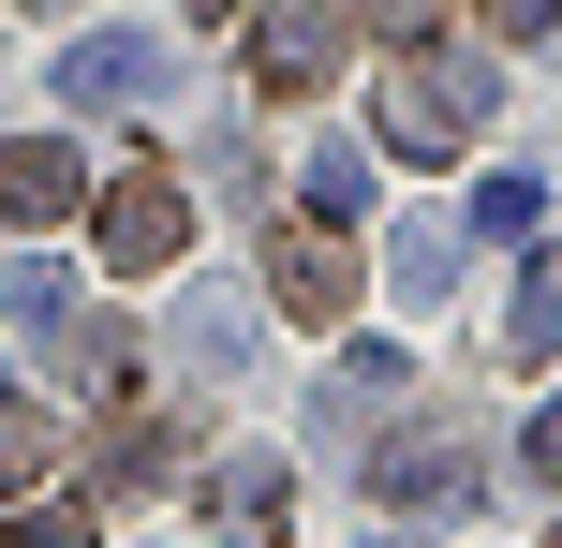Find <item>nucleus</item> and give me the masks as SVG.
<instances>
[{"mask_svg":"<svg viewBox=\"0 0 562 548\" xmlns=\"http://www.w3.org/2000/svg\"><path fill=\"white\" fill-rule=\"evenodd\" d=\"M30 15H75V0H30Z\"/></svg>","mask_w":562,"mask_h":548,"instance_id":"nucleus-23","label":"nucleus"},{"mask_svg":"<svg viewBox=\"0 0 562 548\" xmlns=\"http://www.w3.org/2000/svg\"><path fill=\"white\" fill-rule=\"evenodd\" d=\"M75 208H89V164H75V148H59V134H0V223L45 237V223H75Z\"/></svg>","mask_w":562,"mask_h":548,"instance_id":"nucleus-6","label":"nucleus"},{"mask_svg":"<svg viewBox=\"0 0 562 548\" xmlns=\"http://www.w3.org/2000/svg\"><path fill=\"white\" fill-rule=\"evenodd\" d=\"M488 104H504V75H459V59H400V75L370 89V134H385L400 164H459Z\"/></svg>","mask_w":562,"mask_h":548,"instance_id":"nucleus-1","label":"nucleus"},{"mask_svg":"<svg viewBox=\"0 0 562 548\" xmlns=\"http://www.w3.org/2000/svg\"><path fill=\"white\" fill-rule=\"evenodd\" d=\"M429 15H445V0H370V30H400V45H415Z\"/></svg>","mask_w":562,"mask_h":548,"instance_id":"nucleus-20","label":"nucleus"},{"mask_svg":"<svg viewBox=\"0 0 562 548\" xmlns=\"http://www.w3.org/2000/svg\"><path fill=\"white\" fill-rule=\"evenodd\" d=\"M533 474H548V490H562V401L533 415Z\"/></svg>","mask_w":562,"mask_h":548,"instance_id":"nucleus-21","label":"nucleus"},{"mask_svg":"<svg viewBox=\"0 0 562 548\" xmlns=\"http://www.w3.org/2000/svg\"><path fill=\"white\" fill-rule=\"evenodd\" d=\"M504 356H562V253L518 267V312H504Z\"/></svg>","mask_w":562,"mask_h":548,"instance_id":"nucleus-14","label":"nucleus"},{"mask_svg":"<svg viewBox=\"0 0 562 548\" xmlns=\"http://www.w3.org/2000/svg\"><path fill=\"white\" fill-rule=\"evenodd\" d=\"M267 297L311 312V326L356 312V253H340V223H281V237H267Z\"/></svg>","mask_w":562,"mask_h":548,"instance_id":"nucleus-7","label":"nucleus"},{"mask_svg":"<svg viewBox=\"0 0 562 548\" xmlns=\"http://www.w3.org/2000/svg\"><path fill=\"white\" fill-rule=\"evenodd\" d=\"M237 356H252V312H237V297H193V312H178V371H207V385H223Z\"/></svg>","mask_w":562,"mask_h":548,"instance_id":"nucleus-11","label":"nucleus"},{"mask_svg":"<svg viewBox=\"0 0 562 548\" xmlns=\"http://www.w3.org/2000/svg\"><path fill=\"white\" fill-rule=\"evenodd\" d=\"M488 30H518V45H533V30H562V0H488Z\"/></svg>","mask_w":562,"mask_h":548,"instance_id":"nucleus-19","label":"nucleus"},{"mask_svg":"<svg viewBox=\"0 0 562 548\" xmlns=\"http://www.w3.org/2000/svg\"><path fill=\"white\" fill-rule=\"evenodd\" d=\"M296 193H311V223H370V148H356V134H326Z\"/></svg>","mask_w":562,"mask_h":548,"instance_id":"nucleus-12","label":"nucleus"},{"mask_svg":"<svg viewBox=\"0 0 562 548\" xmlns=\"http://www.w3.org/2000/svg\"><path fill=\"white\" fill-rule=\"evenodd\" d=\"M89 237H104L119 282H148V267H178V237H193V193H178L164 164H119V178H89Z\"/></svg>","mask_w":562,"mask_h":548,"instance_id":"nucleus-2","label":"nucleus"},{"mask_svg":"<svg viewBox=\"0 0 562 548\" xmlns=\"http://www.w3.org/2000/svg\"><path fill=\"white\" fill-rule=\"evenodd\" d=\"M45 356L89 385V401H119V385H134V326H104V312H59V326H45Z\"/></svg>","mask_w":562,"mask_h":548,"instance_id":"nucleus-8","label":"nucleus"},{"mask_svg":"<svg viewBox=\"0 0 562 548\" xmlns=\"http://www.w3.org/2000/svg\"><path fill=\"white\" fill-rule=\"evenodd\" d=\"M340 59H356V15H340V0H252V75H267V89L311 104Z\"/></svg>","mask_w":562,"mask_h":548,"instance_id":"nucleus-4","label":"nucleus"},{"mask_svg":"<svg viewBox=\"0 0 562 548\" xmlns=\"http://www.w3.org/2000/svg\"><path fill=\"white\" fill-rule=\"evenodd\" d=\"M533 223H548V178H518V164L459 193V237H533Z\"/></svg>","mask_w":562,"mask_h":548,"instance_id":"nucleus-13","label":"nucleus"},{"mask_svg":"<svg viewBox=\"0 0 562 548\" xmlns=\"http://www.w3.org/2000/svg\"><path fill=\"white\" fill-rule=\"evenodd\" d=\"M45 460H59V415L45 401H0V490H45Z\"/></svg>","mask_w":562,"mask_h":548,"instance_id":"nucleus-15","label":"nucleus"},{"mask_svg":"<svg viewBox=\"0 0 562 548\" xmlns=\"http://www.w3.org/2000/svg\"><path fill=\"white\" fill-rule=\"evenodd\" d=\"M207 519H223V534H281V460H223V474H207Z\"/></svg>","mask_w":562,"mask_h":548,"instance_id":"nucleus-10","label":"nucleus"},{"mask_svg":"<svg viewBox=\"0 0 562 548\" xmlns=\"http://www.w3.org/2000/svg\"><path fill=\"white\" fill-rule=\"evenodd\" d=\"M0 312H15V326H30V342H45V326H59V312H75V282H59V267H15V282H0Z\"/></svg>","mask_w":562,"mask_h":548,"instance_id":"nucleus-17","label":"nucleus"},{"mask_svg":"<svg viewBox=\"0 0 562 548\" xmlns=\"http://www.w3.org/2000/svg\"><path fill=\"white\" fill-rule=\"evenodd\" d=\"M164 89H178L164 30H75V45H59V104H75V119H104V104H164Z\"/></svg>","mask_w":562,"mask_h":548,"instance_id":"nucleus-3","label":"nucleus"},{"mask_svg":"<svg viewBox=\"0 0 562 548\" xmlns=\"http://www.w3.org/2000/svg\"><path fill=\"white\" fill-rule=\"evenodd\" d=\"M0 548H89V519H59V504H30V519L0 534Z\"/></svg>","mask_w":562,"mask_h":548,"instance_id":"nucleus-18","label":"nucleus"},{"mask_svg":"<svg viewBox=\"0 0 562 548\" xmlns=\"http://www.w3.org/2000/svg\"><path fill=\"white\" fill-rule=\"evenodd\" d=\"M385 282H400V312H429V297L459 282V223H400L385 237Z\"/></svg>","mask_w":562,"mask_h":548,"instance_id":"nucleus-9","label":"nucleus"},{"mask_svg":"<svg viewBox=\"0 0 562 548\" xmlns=\"http://www.w3.org/2000/svg\"><path fill=\"white\" fill-rule=\"evenodd\" d=\"M548 548H562V534H548Z\"/></svg>","mask_w":562,"mask_h":548,"instance_id":"nucleus-24","label":"nucleus"},{"mask_svg":"<svg viewBox=\"0 0 562 548\" xmlns=\"http://www.w3.org/2000/svg\"><path fill=\"white\" fill-rule=\"evenodd\" d=\"M193 15H252V0H193Z\"/></svg>","mask_w":562,"mask_h":548,"instance_id":"nucleus-22","label":"nucleus"},{"mask_svg":"<svg viewBox=\"0 0 562 548\" xmlns=\"http://www.w3.org/2000/svg\"><path fill=\"white\" fill-rule=\"evenodd\" d=\"M164 474H178V430H148V415L104 430V490H164Z\"/></svg>","mask_w":562,"mask_h":548,"instance_id":"nucleus-16","label":"nucleus"},{"mask_svg":"<svg viewBox=\"0 0 562 548\" xmlns=\"http://www.w3.org/2000/svg\"><path fill=\"white\" fill-rule=\"evenodd\" d=\"M356 474H370L385 504H488V460H474L459 430H385Z\"/></svg>","mask_w":562,"mask_h":548,"instance_id":"nucleus-5","label":"nucleus"}]
</instances>
